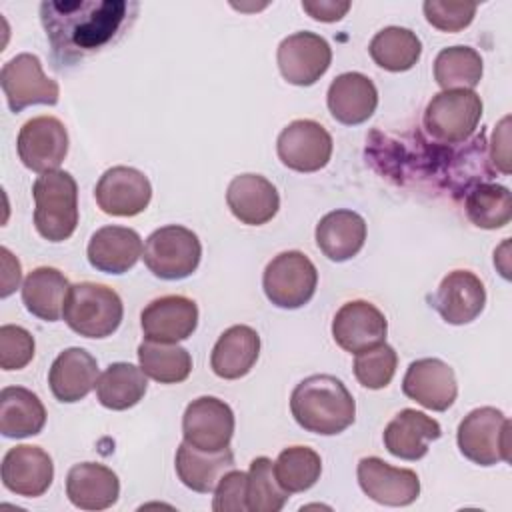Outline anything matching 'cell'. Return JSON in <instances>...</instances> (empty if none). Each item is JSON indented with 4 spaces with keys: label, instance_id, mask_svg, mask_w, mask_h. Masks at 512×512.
<instances>
[{
    "label": "cell",
    "instance_id": "31",
    "mask_svg": "<svg viewBox=\"0 0 512 512\" xmlns=\"http://www.w3.org/2000/svg\"><path fill=\"white\" fill-rule=\"evenodd\" d=\"M68 290L70 284L58 268L40 266L26 276L22 284V302L32 316L44 322H56L62 316Z\"/></svg>",
    "mask_w": 512,
    "mask_h": 512
},
{
    "label": "cell",
    "instance_id": "2",
    "mask_svg": "<svg viewBox=\"0 0 512 512\" xmlns=\"http://www.w3.org/2000/svg\"><path fill=\"white\" fill-rule=\"evenodd\" d=\"M290 412L306 432L334 436L352 426L356 402L340 378L314 374L298 382L292 390Z\"/></svg>",
    "mask_w": 512,
    "mask_h": 512
},
{
    "label": "cell",
    "instance_id": "28",
    "mask_svg": "<svg viewBox=\"0 0 512 512\" xmlns=\"http://www.w3.org/2000/svg\"><path fill=\"white\" fill-rule=\"evenodd\" d=\"M258 354V332L246 324H236L224 330L216 340L210 354V366L216 376L224 380H238L254 368Z\"/></svg>",
    "mask_w": 512,
    "mask_h": 512
},
{
    "label": "cell",
    "instance_id": "11",
    "mask_svg": "<svg viewBox=\"0 0 512 512\" xmlns=\"http://www.w3.org/2000/svg\"><path fill=\"white\" fill-rule=\"evenodd\" d=\"M18 158L38 174L58 170L68 154L66 126L54 116H34L18 132Z\"/></svg>",
    "mask_w": 512,
    "mask_h": 512
},
{
    "label": "cell",
    "instance_id": "40",
    "mask_svg": "<svg viewBox=\"0 0 512 512\" xmlns=\"http://www.w3.org/2000/svg\"><path fill=\"white\" fill-rule=\"evenodd\" d=\"M34 336L16 324L0 326V368L22 370L34 358Z\"/></svg>",
    "mask_w": 512,
    "mask_h": 512
},
{
    "label": "cell",
    "instance_id": "44",
    "mask_svg": "<svg viewBox=\"0 0 512 512\" xmlns=\"http://www.w3.org/2000/svg\"><path fill=\"white\" fill-rule=\"evenodd\" d=\"M302 10L320 22H336L346 16L350 10V2H338V0H304Z\"/></svg>",
    "mask_w": 512,
    "mask_h": 512
},
{
    "label": "cell",
    "instance_id": "9",
    "mask_svg": "<svg viewBox=\"0 0 512 512\" xmlns=\"http://www.w3.org/2000/svg\"><path fill=\"white\" fill-rule=\"evenodd\" d=\"M0 86L12 112H22L34 104L54 106L60 98L58 82L48 78L42 70L40 58L28 52L10 58L2 66Z\"/></svg>",
    "mask_w": 512,
    "mask_h": 512
},
{
    "label": "cell",
    "instance_id": "34",
    "mask_svg": "<svg viewBox=\"0 0 512 512\" xmlns=\"http://www.w3.org/2000/svg\"><path fill=\"white\" fill-rule=\"evenodd\" d=\"M138 362L142 372L160 384L184 382L192 372V356L178 344L144 340L138 346Z\"/></svg>",
    "mask_w": 512,
    "mask_h": 512
},
{
    "label": "cell",
    "instance_id": "16",
    "mask_svg": "<svg viewBox=\"0 0 512 512\" xmlns=\"http://www.w3.org/2000/svg\"><path fill=\"white\" fill-rule=\"evenodd\" d=\"M486 304V288L482 280L470 270L448 272L434 296L430 306L442 316L444 322L462 326L476 320Z\"/></svg>",
    "mask_w": 512,
    "mask_h": 512
},
{
    "label": "cell",
    "instance_id": "36",
    "mask_svg": "<svg viewBox=\"0 0 512 512\" xmlns=\"http://www.w3.org/2000/svg\"><path fill=\"white\" fill-rule=\"evenodd\" d=\"M482 58L470 46H450L434 60V80L442 90H472L482 80Z\"/></svg>",
    "mask_w": 512,
    "mask_h": 512
},
{
    "label": "cell",
    "instance_id": "32",
    "mask_svg": "<svg viewBox=\"0 0 512 512\" xmlns=\"http://www.w3.org/2000/svg\"><path fill=\"white\" fill-rule=\"evenodd\" d=\"M148 390V376L130 362L110 364L96 382V398L108 410H128L136 406Z\"/></svg>",
    "mask_w": 512,
    "mask_h": 512
},
{
    "label": "cell",
    "instance_id": "6",
    "mask_svg": "<svg viewBox=\"0 0 512 512\" xmlns=\"http://www.w3.org/2000/svg\"><path fill=\"white\" fill-rule=\"evenodd\" d=\"M142 258L156 278L182 280L196 272L202 258V244L190 228L168 224L146 238Z\"/></svg>",
    "mask_w": 512,
    "mask_h": 512
},
{
    "label": "cell",
    "instance_id": "25",
    "mask_svg": "<svg viewBox=\"0 0 512 512\" xmlns=\"http://www.w3.org/2000/svg\"><path fill=\"white\" fill-rule=\"evenodd\" d=\"M326 102L334 120L346 126H358L374 114L378 106V90L368 76L360 72H344L332 80Z\"/></svg>",
    "mask_w": 512,
    "mask_h": 512
},
{
    "label": "cell",
    "instance_id": "42",
    "mask_svg": "<svg viewBox=\"0 0 512 512\" xmlns=\"http://www.w3.org/2000/svg\"><path fill=\"white\" fill-rule=\"evenodd\" d=\"M246 486H248V474L240 470H228L218 486L214 488V512H246Z\"/></svg>",
    "mask_w": 512,
    "mask_h": 512
},
{
    "label": "cell",
    "instance_id": "38",
    "mask_svg": "<svg viewBox=\"0 0 512 512\" xmlns=\"http://www.w3.org/2000/svg\"><path fill=\"white\" fill-rule=\"evenodd\" d=\"M246 502L250 512H280L288 500V492L280 486L274 474V462L258 456L250 462Z\"/></svg>",
    "mask_w": 512,
    "mask_h": 512
},
{
    "label": "cell",
    "instance_id": "21",
    "mask_svg": "<svg viewBox=\"0 0 512 512\" xmlns=\"http://www.w3.org/2000/svg\"><path fill=\"white\" fill-rule=\"evenodd\" d=\"M226 204L242 224L262 226L276 216L280 196L268 178L260 174H240L228 184Z\"/></svg>",
    "mask_w": 512,
    "mask_h": 512
},
{
    "label": "cell",
    "instance_id": "23",
    "mask_svg": "<svg viewBox=\"0 0 512 512\" xmlns=\"http://www.w3.org/2000/svg\"><path fill=\"white\" fill-rule=\"evenodd\" d=\"M98 382V362L84 348H66L48 372V384L58 402L72 404L86 398Z\"/></svg>",
    "mask_w": 512,
    "mask_h": 512
},
{
    "label": "cell",
    "instance_id": "13",
    "mask_svg": "<svg viewBox=\"0 0 512 512\" xmlns=\"http://www.w3.org/2000/svg\"><path fill=\"white\" fill-rule=\"evenodd\" d=\"M276 152L290 170L318 172L330 162L332 136L314 120H294L280 132Z\"/></svg>",
    "mask_w": 512,
    "mask_h": 512
},
{
    "label": "cell",
    "instance_id": "19",
    "mask_svg": "<svg viewBox=\"0 0 512 512\" xmlns=\"http://www.w3.org/2000/svg\"><path fill=\"white\" fill-rule=\"evenodd\" d=\"M402 392L428 410L444 412L458 396L456 374L440 358H420L408 366Z\"/></svg>",
    "mask_w": 512,
    "mask_h": 512
},
{
    "label": "cell",
    "instance_id": "45",
    "mask_svg": "<svg viewBox=\"0 0 512 512\" xmlns=\"http://www.w3.org/2000/svg\"><path fill=\"white\" fill-rule=\"evenodd\" d=\"M0 254H2V290H0V296L6 298L18 288L20 278H22V268H20L18 258H14V254L8 248H0Z\"/></svg>",
    "mask_w": 512,
    "mask_h": 512
},
{
    "label": "cell",
    "instance_id": "10",
    "mask_svg": "<svg viewBox=\"0 0 512 512\" xmlns=\"http://www.w3.org/2000/svg\"><path fill=\"white\" fill-rule=\"evenodd\" d=\"M184 442L204 452H220L234 436V412L216 396L192 400L182 416Z\"/></svg>",
    "mask_w": 512,
    "mask_h": 512
},
{
    "label": "cell",
    "instance_id": "33",
    "mask_svg": "<svg viewBox=\"0 0 512 512\" xmlns=\"http://www.w3.org/2000/svg\"><path fill=\"white\" fill-rule=\"evenodd\" d=\"M368 52L380 68L388 72H406L420 60L422 42L408 28L388 26L374 34Z\"/></svg>",
    "mask_w": 512,
    "mask_h": 512
},
{
    "label": "cell",
    "instance_id": "5",
    "mask_svg": "<svg viewBox=\"0 0 512 512\" xmlns=\"http://www.w3.org/2000/svg\"><path fill=\"white\" fill-rule=\"evenodd\" d=\"M512 424L502 410L482 406L468 412L458 424L456 442L464 458L478 466L510 462Z\"/></svg>",
    "mask_w": 512,
    "mask_h": 512
},
{
    "label": "cell",
    "instance_id": "26",
    "mask_svg": "<svg viewBox=\"0 0 512 512\" xmlns=\"http://www.w3.org/2000/svg\"><path fill=\"white\" fill-rule=\"evenodd\" d=\"M66 496L80 510H106L120 496V480L104 464L80 462L68 470Z\"/></svg>",
    "mask_w": 512,
    "mask_h": 512
},
{
    "label": "cell",
    "instance_id": "30",
    "mask_svg": "<svg viewBox=\"0 0 512 512\" xmlns=\"http://www.w3.org/2000/svg\"><path fill=\"white\" fill-rule=\"evenodd\" d=\"M46 408L28 388L6 386L0 392V432L6 438H28L42 432Z\"/></svg>",
    "mask_w": 512,
    "mask_h": 512
},
{
    "label": "cell",
    "instance_id": "14",
    "mask_svg": "<svg viewBox=\"0 0 512 512\" xmlns=\"http://www.w3.org/2000/svg\"><path fill=\"white\" fill-rule=\"evenodd\" d=\"M98 208L108 216H136L144 212L152 200V184L148 176L130 166L108 168L96 188Z\"/></svg>",
    "mask_w": 512,
    "mask_h": 512
},
{
    "label": "cell",
    "instance_id": "3",
    "mask_svg": "<svg viewBox=\"0 0 512 512\" xmlns=\"http://www.w3.org/2000/svg\"><path fill=\"white\" fill-rule=\"evenodd\" d=\"M34 226L48 242L68 240L78 226V184L66 170L40 174L32 184Z\"/></svg>",
    "mask_w": 512,
    "mask_h": 512
},
{
    "label": "cell",
    "instance_id": "35",
    "mask_svg": "<svg viewBox=\"0 0 512 512\" xmlns=\"http://www.w3.org/2000/svg\"><path fill=\"white\" fill-rule=\"evenodd\" d=\"M464 210L468 220L484 230L504 228L512 220L510 190L500 184L482 182L466 192Z\"/></svg>",
    "mask_w": 512,
    "mask_h": 512
},
{
    "label": "cell",
    "instance_id": "12",
    "mask_svg": "<svg viewBox=\"0 0 512 512\" xmlns=\"http://www.w3.org/2000/svg\"><path fill=\"white\" fill-rule=\"evenodd\" d=\"M280 74L294 86H312L332 62V48L316 32H294L286 36L276 52Z\"/></svg>",
    "mask_w": 512,
    "mask_h": 512
},
{
    "label": "cell",
    "instance_id": "8",
    "mask_svg": "<svg viewBox=\"0 0 512 512\" xmlns=\"http://www.w3.org/2000/svg\"><path fill=\"white\" fill-rule=\"evenodd\" d=\"M318 270L314 262L298 250L280 252L274 256L262 276V288L266 298L286 310H296L308 304L316 292Z\"/></svg>",
    "mask_w": 512,
    "mask_h": 512
},
{
    "label": "cell",
    "instance_id": "27",
    "mask_svg": "<svg viewBox=\"0 0 512 512\" xmlns=\"http://www.w3.org/2000/svg\"><path fill=\"white\" fill-rule=\"evenodd\" d=\"M316 246L332 262L354 258L366 242V222L354 210H332L316 224Z\"/></svg>",
    "mask_w": 512,
    "mask_h": 512
},
{
    "label": "cell",
    "instance_id": "37",
    "mask_svg": "<svg viewBox=\"0 0 512 512\" xmlns=\"http://www.w3.org/2000/svg\"><path fill=\"white\" fill-rule=\"evenodd\" d=\"M320 472V454L308 446L284 448L274 462V474L288 494L312 488L318 482Z\"/></svg>",
    "mask_w": 512,
    "mask_h": 512
},
{
    "label": "cell",
    "instance_id": "7",
    "mask_svg": "<svg viewBox=\"0 0 512 512\" xmlns=\"http://www.w3.org/2000/svg\"><path fill=\"white\" fill-rule=\"evenodd\" d=\"M482 118V100L474 90H442L426 104L424 128L440 144L466 142Z\"/></svg>",
    "mask_w": 512,
    "mask_h": 512
},
{
    "label": "cell",
    "instance_id": "22",
    "mask_svg": "<svg viewBox=\"0 0 512 512\" xmlns=\"http://www.w3.org/2000/svg\"><path fill=\"white\" fill-rule=\"evenodd\" d=\"M88 262L104 274H124L142 258V238L128 226H102L88 242Z\"/></svg>",
    "mask_w": 512,
    "mask_h": 512
},
{
    "label": "cell",
    "instance_id": "4",
    "mask_svg": "<svg viewBox=\"0 0 512 512\" xmlns=\"http://www.w3.org/2000/svg\"><path fill=\"white\" fill-rule=\"evenodd\" d=\"M122 316L124 306L116 290L96 282L72 284L62 310L68 328L84 338L112 336Z\"/></svg>",
    "mask_w": 512,
    "mask_h": 512
},
{
    "label": "cell",
    "instance_id": "43",
    "mask_svg": "<svg viewBox=\"0 0 512 512\" xmlns=\"http://www.w3.org/2000/svg\"><path fill=\"white\" fill-rule=\"evenodd\" d=\"M510 118L504 116L498 126L494 128L492 134V144H490V160L496 170L502 174H510Z\"/></svg>",
    "mask_w": 512,
    "mask_h": 512
},
{
    "label": "cell",
    "instance_id": "39",
    "mask_svg": "<svg viewBox=\"0 0 512 512\" xmlns=\"http://www.w3.org/2000/svg\"><path fill=\"white\" fill-rule=\"evenodd\" d=\"M396 366H398L396 350L390 344L382 342L374 348H368L356 354L354 376L364 388L380 390L390 384V380L396 374Z\"/></svg>",
    "mask_w": 512,
    "mask_h": 512
},
{
    "label": "cell",
    "instance_id": "1",
    "mask_svg": "<svg viewBox=\"0 0 512 512\" xmlns=\"http://www.w3.org/2000/svg\"><path fill=\"white\" fill-rule=\"evenodd\" d=\"M136 2L124 0H46L40 4V20L52 48L56 68L116 42L132 24Z\"/></svg>",
    "mask_w": 512,
    "mask_h": 512
},
{
    "label": "cell",
    "instance_id": "24",
    "mask_svg": "<svg viewBox=\"0 0 512 512\" xmlns=\"http://www.w3.org/2000/svg\"><path fill=\"white\" fill-rule=\"evenodd\" d=\"M442 436L440 424L424 412L404 408L384 428V448L402 460H420L428 454V444Z\"/></svg>",
    "mask_w": 512,
    "mask_h": 512
},
{
    "label": "cell",
    "instance_id": "18",
    "mask_svg": "<svg viewBox=\"0 0 512 512\" xmlns=\"http://www.w3.org/2000/svg\"><path fill=\"white\" fill-rule=\"evenodd\" d=\"M0 474L4 488L12 494L38 498L52 484L54 464L44 448L20 444L4 454Z\"/></svg>",
    "mask_w": 512,
    "mask_h": 512
},
{
    "label": "cell",
    "instance_id": "29",
    "mask_svg": "<svg viewBox=\"0 0 512 512\" xmlns=\"http://www.w3.org/2000/svg\"><path fill=\"white\" fill-rule=\"evenodd\" d=\"M174 468L186 488L208 494L214 492L220 478L234 468V452L230 448L220 452H204L188 442H182L176 450Z\"/></svg>",
    "mask_w": 512,
    "mask_h": 512
},
{
    "label": "cell",
    "instance_id": "15",
    "mask_svg": "<svg viewBox=\"0 0 512 512\" xmlns=\"http://www.w3.org/2000/svg\"><path fill=\"white\" fill-rule=\"evenodd\" d=\"M358 484L378 504L408 506L420 496V480L410 468H394L378 456L358 462Z\"/></svg>",
    "mask_w": 512,
    "mask_h": 512
},
{
    "label": "cell",
    "instance_id": "17",
    "mask_svg": "<svg viewBox=\"0 0 512 512\" xmlns=\"http://www.w3.org/2000/svg\"><path fill=\"white\" fill-rule=\"evenodd\" d=\"M386 334V316L366 300H352L342 304L332 320L334 342L350 354H358L382 344Z\"/></svg>",
    "mask_w": 512,
    "mask_h": 512
},
{
    "label": "cell",
    "instance_id": "20",
    "mask_svg": "<svg viewBox=\"0 0 512 512\" xmlns=\"http://www.w3.org/2000/svg\"><path fill=\"white\" fill-rule=\"evenodd\" d=\"M140 326L146 340L176 344L194 334L198 306L194 300L178 294L156 298L142 310Z\"/></svg>",
    "mask_w": 512,
    "mask_h": 512
},
{
    "label": "cell",
    "instance_id": "41",
    "mask_svg": "<svg viewBox=\"0 0 512 512\" xmlns=\"http://www.w3.org/2000/svg\"><path fill=\"white\" fill-rule=\"evenodd\" d=\"M476 4L454 0H426L422 4L428 24L442 32H460L474 20Z\"/></svg>",
    "mask_w": 512,
    "mask_h": 512
}]
</instances>
